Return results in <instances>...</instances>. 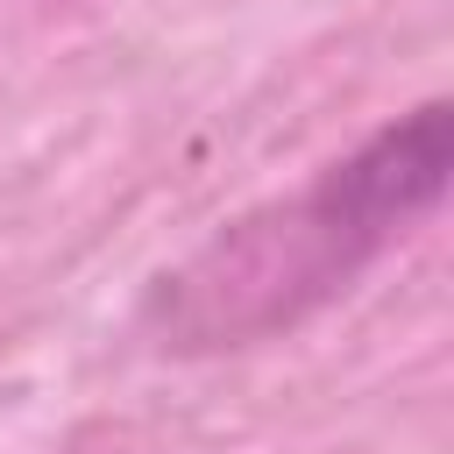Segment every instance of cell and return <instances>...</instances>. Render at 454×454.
<instances>
[{"label": "cell", "instance_id": "1", "mask_svg": "<svg viewBox=\"0 0 454 454\" xmlns=\"http://www.w3.org/2000/svg\"><path fill=\"white\" fill-rule=\"evenodd\" d=\"M447 184V106H419L369 135L348 163L319 170L298 199L234 220L199 262L163 277L156 319L184 348H234L298 319L340 277H355L390 234H404Z\"/></svg>", "mask_w": 454, "mask_h": 454}]
</instances>
